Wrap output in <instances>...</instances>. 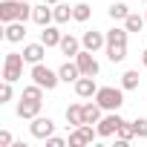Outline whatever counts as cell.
<instances>
[{
  "mask_svg": "<svg viewBox=\"0 0 147 147\" xmlns=\"http://www.w3.org/2000/svg\"><path fill=\"white\" fill-rule=\"evenodd\" d=\"M23 0H0V23H12L20 18Z\"/></svg>",
  "mask_w": 147,
  "mask_h": 147,
  "instance_id": "9",
  "label": "cell"
},
{
  "mask_svg": "<svg viewBox=\"0 0 147 147\" xmlns=\"http://www.w3.org/2000/svg\"><path fill=\"white\" fill-rule=\"evenodd\" d=\"M46 144H49V147H63V144H69V138H61V136H49V138H46Z\"/></svg>",
  "mask_w": 147,
  "mask_h": 147,
  "instance_id": "31",
  "label": "cell"
},
{
  "mask_svg": "<svg viewBox=\"0 0 147 147\" xmlns=\"http://www.w3.org/2000/svg\"><path fill=\"white\" fill-rule=\"evenodd\" d=\"M98 138V130L92 124H81V127H72L69 133V147H84V144H92Z\"/></svg>",
  "mask_w": 147,
  "mask_h": 147,
  "instance_id": "4",
  "label": "cell"
},
{
  "mask_svg": "<svg viewBox=\"0 0 147 147\" xmlns=\"http://www.w3.org/2000/svg\"><path fill=\"white\" fill-rule=\"evenodd\" d=\"M32 20L43 29V26L55 23V9H52L49 3H40V6H35V9H32Z\"/></svg>",
  "mask_w": 147,
  "mask_h": 147,
  "instance_id": "12",
  "label": "cell"
},
{
  "mask_svg": "<svg viewBox=\"0 0 147 147\" xmlns=\"http://www.w3.org/2000/svg\"><path fill=\"white\" fill-rule=\"evenodd\" d=\"M95 101L101 104L104 113H115V110H121V104H124V87H98Z\"/></svg>",
  "mask_w": 147,
  "mask_h": 147,
  "instance_id": "1",
  "label": "cell"
},
{
  "mask_svg": "<svg viewBox=\"0 0 147 147\" xmlns=\"http://www.w3.org/2000/svg\"><path fill=\"white\" fill-rule=\"evenodd\" d=\"M12 95H15L12 81H3V84H0V104H9V101H12Z\"/></svg>",
  "mask_w": 147,
  "mask_h": 147,
  "instance_id": "28",
  "label": "cell"
},
{
  "mask_svg": "<svg viewBox=\"0 0 147 147\" xmlns=\"http://www.w3.org/2000/svg\"><path fill=\"white\" fill-rule=\"evenodd\" d=\"M138 84H141L138 69H127L124 75H121V87H124V92H130V90H138Z\"/></svg>",
  "mask_w": 147,
  "mask_h": 147,
  "instance_id": "22",
  "label": "cell"
},
{
  "mask_svg": "<svg viewBox=\"0 0 147 147\" xmlns=\"http://www.w3.org/2000/svg\"><path fill=\"white\" fill-rule=\"evenodd\" d=\"M75 63H78V69H81V75H92V78H98L101 66H98V61H95V52L81 49V52L75 55Z\"/></svg>",
  "mask_w": 147,
  "mask_h": 147,
  "instance_id": "6",
  "label": "cell"
},
{
  "mask_svg": "<svg viewBox=\"0 0 147 147\" xmlns=\"http://www.w3.org/2000/svg\"><path fill=\"white\" fill-rule=\"evenodd\" d=\"M58 75H61V81H63V84H75V81L81 78V69H78L75 58H72V61H66V63H61Z\"/></svg>",
  "mask_w": 147,
  "mask_h": 147,
  "instance_id": "15",
  "label": "cell"
},
{
  "mask_svg": "<svg viewBox=\"0 0 147 147\" xmlns=\"http://www.w3.org/2000/svg\"><path fill=\"white\" fill-rule=\"evenodd\" d=\"M3 38L9 43H20L26 38V23L23 20H12V23H3Z\"/></svg>",
  "mask_w": 147,
  "mask_h": 147,
  "instance_id": "10",
  "label": "cell"
},
{
  "mask_svg": "<svg viewBox=\"0 0 147 147\" xmlns=\"http://www.w3.org/2000/svg\"><path fill=\"white\" fill-rule=\"evenodd\" d=\"M12 144H15L12 133H9V130H0V147H12Z\"/></svg>",
  "mask_w": 147,
  "mask_h": 147,
  "instance_id": "30",
  "label": "cell"
},
{
  "mask_svg": "<svg viewBox=\"0 0 147 147\" xmlns=\"http://www.w3.org/2000/svg\"><path fill=\"white\" fill-rule=\"evenodd\" d=\"M136 138V130H133V121H124L121 127H118V133H115V147H124L127 141H133Z\"/></svg>",
  "mask_w": 147,
  "mask_h": 147,
  "instance_id": "21",
  "label": "cell"
},
{
  "mask_svg": "<svg viewBox=\"0 0 147 147\" xmlns=\"http://www.w3.org/2000/svg\"><path fill=\"white\" fill-rule=\"evenodd\" d=\"M133 130H136V138H147V118H136Z\"/></svg>",
  "mask_w": 147,
  "mask_h": 147,
  "instance_id": "29",
  "label": "cell"
},
{
  "mask_svg": "<svg viewBox=\"0 0 147 147\" xmlns=\"http://www.w3.org/2000/svg\"><path fill=\"white\" fill-rule=\"evenodd\" d=\"M144 3H147V0H144Z\"/></svg>",
  "mask_w": 147,
  "mask_h": 147,
  "instance_id": "35",
  "label": "cell"
},
{
  "mask_svg": "<svg viewBox=\"0 0 147 147\" xmlns=\"http://www.w3.org/2000/svg\"><path fill=\"white\" fill-rule=\"evenodd\" d=\"M81 43H84V49L98 52V49H104V46H107V32L90 29V32H84V35H81Z\"/></svg>",
  "mask_w": 147,
  "mask_h": 147,
  "instance_id": "8",
  "label": "cell"
},
{
  "mask_svg": "<svg viewBox=\"0 0 147 147\" xmlns=\"http://www.w3.org/2000/svg\"><path fill=\"white\" fill-rule=\"evenodd\" d=\"M23 63H26V58H23V52H6V61H3V81H18V78H23Z\"/></svg>",
  "mask_w": 147,
  "mask_h": 147,
  "instance_id": "3",
  "label": "cell"
},
{
  "mask_svg": "<svg viewBox=\"0 0 147 147\" xmlns=\"http://www.w3.org/2000/svg\"><path fill=\"white\" fill-rule=\"evenodd\" d=\"M144 20H147V12H144Z\"/></svg>",
  "mask_w": 147,
  "mask_h": 147,
  "instance_id": "34",
  "label": "cell"
},
{
  "mask_svg": "<svg viewBox=\"0 0 147 147\" xmlns=\"http://www.w3.org/2000/svg\"><path fill=\"white\" fill-rule=\"evenodd\" d=\"M43 55H46V43H43V40H38V43H26V46H23V58H26V63H40Z\"/></svg>",
  "mask_w": 147,
  "mask_h": 147,
  "instance_id": "13",
  "label": "cell"
},
{
  "mask_svg": "<svg viewBox=\"0 0 147 147\" xmlns=\"http://www.w3.org/2000/svg\"><path fill=\"white\" fill-rule=\"evenodd\" d=\"M107 15H110L113 20H127V15H130V6L118 0V3H113V6L107 9Z\"/></svg>",
  "mask_w": 147,
  "mask_h": 147,
  "instance_id": "24",
  "label": "cell"
},
{
  "mask_svg": "<svg viewBox=\"0 0 147 147\" xmlns=\"http://www.w3.org/2000/svg\"><path fill=\"white\" fill-rule=\"evenodd\" d=\"M92 15V6L90 3H75L72 6V20H78V23H87Z\"/></svg>",
  "mask_w": 147,
  "mask_h": 147,
  "instance_id": "23",
  "label": "cell"
},
{
  "mask_svg": "<svg viewBox=\"0 0 147 147\" xmlns=\"http://www.w3.org/2000/svg\"><path fill=\"white\" fill-rule=\"evenodd\" d=\"M144 26H147V20H144L141 15H133V12H130L127 20H124V29H127V32H141Z\"/></svg>",
  "mask_w": 147,
  "mask_h": 147,
  "instance_id": "26",
  "label": "cell"
},
{
  "mask_svg": "<svg viewBox=\"0 0 147 147\" xmlns=\"http://www.w3.org/2000/svg\"><path fill=\"white\" fill-rule=\"evenodd\" d=\"M40 104H43V101L20 98V101H18V115H20V118H29V121H32L35 115H40Z\"/></svg>",
  "mask_w": 147,
  "mask_h": 147,
  "instance_id": "14",
  "label": "cell"
},
{
  "mask_svg": "<svg viewBox=\"0 0 147 147\" xmlns=\"http://www.w3.org/2000/svg\"><path fill=\"white\" fill-rule=\"evenodd\" d=\"M58 49H61L63 55H69V58H75V55H78V52L84 49V43H81V40L75 38V35H63V38H61V46H58Z\"/></svg>",
  "mask_w": 147,
  "mask_h": 147,
  "instance_id": "16",
  "label": "cell"
},
{
  "mask_svg": "<svg viewBox=\"0 0 147 147\" xmlns=\"http://www.w3.org/2000/svg\"><path fill=\"white\" fill-rule=\"evenodd\" d=\"M141 63H144V66H147V49H144V52H141Z\"/></svg>",
  "mask_w": 147,
  "mask_h": 147,
  "instance_id": "32",
  "label": "cell"
},
{
  "mask_svg": "<svg viewBox=\"0 0 147 147\" xmlns=\"http://www.w3.org/2000/svg\"><path fill=\"white\" fill-rule=\"evenodd\" d=\"M52 9H55V23H69V20H72V6H66V3H55Z\"/></svg>",
  "mask_w": 147,
  "mask_h": 147,
  "instance_id": "25",
  "label": "cell"
},
{
  "mask_svg": "<svg viewBox=\"0 0 147 147\" xmlns=\"http://www.w3.org/2000/svg\"><path fill=\"white\" fill-rule=\"evenodd\" d=\"M104 52H107V58H110L113 63H121V61L127 58V43H107Z\"/></svg>",
  "mask_w": 147,
  "mask_h": 147,
  "instance_id": "20",
  "label": "cell"
},
{
  "mask_svg": "<svg viewBox=\"0 0 147 147\" xmlns=\"http://www.w3.org/2000/svg\"><path fill=\"white\" fill-rule=\"evenodd\" d=\"M104 110H101V104L98 101H87L84 104V124H98L104 115H101Z\"/></svg>",
  "mask_w": 147,
  "mask_h": 147,
  "instance_id": "18",
  "label": "cell"
},
{
  "mask_svg": "<svg viewBox=\"0 0 147 147\" xmlns=\"http://www.w3.org/2000/svg\"><path fill=\"white\" fill-rule=\"evenodd\" d=\"M95 92H98V84H95L92 75H81L75 81V95L78 98H95Z\"/></svg>",
  "mask_w": 147,
  "mask_h": 147,
  "instance_id": "11",
  "label": "cell"
},
{
  "mask_svg": "<svg viewBox=\"0 0 147 147\" xmlns=\"http://www.w3.org/2000/svg\"><path fill=\"white\" fill-rule=\"evenodd\" d=\"M29 78H32L35 84H40L46 92H52V90L61 84V75H58V69H49L43 61H40V63H32V72H29Z\"/></svg>",
  "mask_w": 147,
  "mask_h": 147,
  "instance_id": "2",
  "label": "cell"
},
{
  "mask_svg": "<svg viewBox=\"0 0 147 147\" xmlns=\"http://www.w3.org/2000/svg\"><path fill=\"white\" fill-rule=\"evenodd\" d=\"M127 29H121V26H113L110 32H107V43H127Z\"/></svg>",
  "mask_w": 147,
  "mask_h": 147,
  "instance_id": "27",
  "label": "cell"
},
{
  "mask_svg": "<svg viewBox=\"0 0 147 147\" xmlns=\"http://www.w3.org/2000/svg\"><path fill=\"white\" fill-rule=\"evenodd\" d=\"M66 124L69 127H81L84 124V104H69L66 107Z\"/></svg>",
  "mask_w": 147,
  "mask_h": 147,
  "instance_id": "19",
  "label": "cell"
},
{
  "mask_svg": "<svg viewBox=\"0 0 147 147\" xmlns=\"http://www.w3.org/2000/svg\"><path fill=\"white\" fill-rule=\"evenodd\" d=\"M43 3H49V6H55V3H61V0H43Z\"/></svg>",
  "mask_w": 147,
  "mask_h": 147,
  "instance_id": "33",
  "label": "cell"
},
{
  "mask_svg": "<svg viewBox=\"0 0 147 147\" xmlns=\"http://www.w3.org/2000/svg\"><path fill=\"white\" fill-rule=\"evenodd\" d=\"M29 133H32L35 138L46 141V138L55 133V121H52L49 115H35V118H32V124H29Z\"/></svg>",
  "mask_w": 147,
  "mask_h": 147,
  "instance_id": "7",
  "label": "cell"
},
{
  "mask_svg": "<svg viewBox=\"0 0 147 147\" xmlns=\"http://www.w3.org/2000/svg\"><path fill=\"white\" fill-rule=\"evenodd\" d=\"M61 38H63V32H58V26H43V32H40V40L46 43V49H52V46H61Z\"/></svg>",
  "mask_w": 147,
  "mask_h": 147,
  "instance_id": "17",
  "label": "cell"
},
{
  "mask_svg": "<svg viewBox=\"0 0 147 147\" xmlns=\"http://www.w3.org/2000/svg\"><path fill=\"white\" fill-rule=\"evenodd\" d=\"M121 124H124V118L118 115V110H115V113H107V115H104V118L95 124V130H98V138H110V136H115Z\"/></svg>",
  "mask_w": 147,
  "mask_h": 147,
  "instance_id": "5",
  "label": "cell"
}]
</instances>
